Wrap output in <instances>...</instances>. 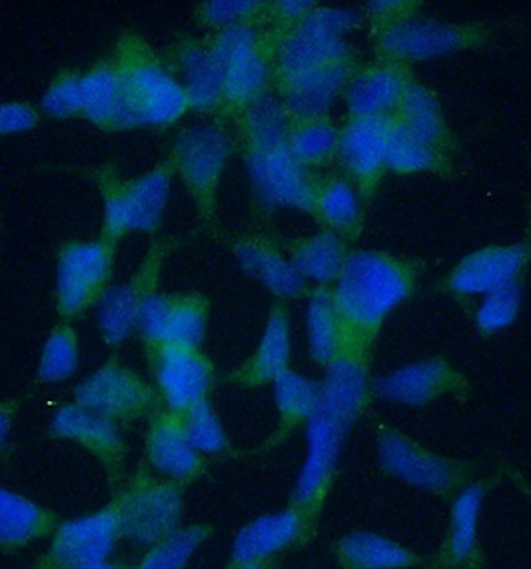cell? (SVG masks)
I'll use <instances>...</instances> for the list:
<instances>
[{
    "label": "cell",
    "instance_id": "1",
    "mask_svg": "<svg viewBox=\"0 0 531 569\" xmlns=\"http://www.w3.org/2000/svg\"><path fill=\"white\" fill-rule=\"evenodd\" d=\"M332 290L344 328V352L370 353L378 330L410 298L413 270L400 258L378 250H355Z\"/></svg>",
    "mask_w": 531,
    "mask_h": 569
},
{
    "label": "cell",
    "instance_id": "2",
    "mask_svg": "<svg viewBox=\"0 0 531 569\" xmlns=\"http://www.w3.org/2000/svg\"><path fill=\"white\" fill-rule=\"evenodd\" d=\"M138 127L170 128L190 110L187 90L137 32H124L110 57Z\"/></svg>",
    "mask_w": 531,
    "mask_h": 569
},
{
    "label": "cell",
    "instance_id": "3",
    "mask_svg": "<svg viewBox=\"0 0 531 569\" xmlns=\"http://www.w3.org/2000/svg\"><path fill=\"white\" fill-rule=\"evenodd\" d=\"M119 508L120 538L148 550L182 526L184 488L138 466L120 490L112 493Z\"/></svg>",
    "mask_w": 531,
    "mask_h": 569
},
{
    "label": "cell",
    "instance_id": "4",
    "mask_svg": "<svg viewBox=\"0 0 531 569\" xmlns=\"http://www.w3.org/2000/svg\"><path fill=\"white\" fill-rule=\"evenodd\" d=\"M375 440L378 463L385 476L440 500L452 501L475 476L473 461L453 460L432 452L385 423L378 428Z\"/></svg>",
    "mask_w": 531,
    "mask_h": 569
},
{
    "label": "cell",
    "instance_id": "5",
    "mask_svg": "<svg viewBox=\"0 0 531 569\" xmlns=\"http://www.w3.org/2000/svg\"><path fill=\"white\" fill-rule=\"evenodd\" d=\"M358 27L350 9L315 7L302 22L285 30L275 42L274 79L340 62H352L344 37Z\"/></svg>",
    "mask_w": 531,
    "mask_h": 569
},
{
    "label": "cell",
    "instance_id": "6",
    "mask_svg": "<svg viewBox=\"0 0 531 569\" xmlns=\"http://www.w3.org/2000/svg\"><path fill=\"white\" fill-rule=\"evenodd\" d=\"M117 244L99 240H69L57 254V312L72 322L99 306L109 292Z\"/></svg>",
    "mask_w": 531,
    "mask_h": 569
},
{
    "label": "cell",
    "instance_id": "7",
    "mask_svg": "<svg viewBox=\"0 0 531 569\" xmlns=\"http://www.w3.org/2000/svg\"><path fill=\"white\" fill-rule=\"evenodd\" d=\"M232 150V138L217 124L187 128L172 144L170 157L177 174L204 222H212L217 214L218 188Z\"/></svg>",
    "mask_w": 531,
    "mask_h": 569
},
{
    "label": "cell",
    "instance_id": "8",
    "mask_svg": "<svg viewBox=\"0 0 531 569\" xmlns=\"http://www.w3.org/2000/svg\"><path fill=\"white\" fill-rule=\"evenodd\" d=\"M350 428V423L342 422L320 406L310 422L305 423L308 450L288 503L314 523L320 520L325 501L338 480V461Z\"/></svg>",
    "mask_w": 531,
    "mask_h": 569
},
{
    "label": "cell",
    "instance_id": "9",
    "mask_svg": "<svg viewBox=\"0 0 531 569\" xmlns=\"http://www.w3.org/2000/svg\"><path fill=\"white\" fill-rule=\"evenodd\" d=\"M74 403L114 422H138L162 410L154 386L119 358H110L74 388Z\"/></svg>",
    "mask_w": 531,
    "mask_h": 569
},
{
    "label": "cell",
    "instance_id": "10",
    "mask_svg": "<svg viewBox=\"0 0 531 569\" xmlns=\"http://www.w3.org/2000/svg\"><path fill=\"white\" fill-rule=\"evenodd\" d=\"M120 540L119 508L110 498L94 513L62 521L50 536L47 551L30 569H94L110 560Z\"/></svg>",
    "mask_w": 531,
    "mask_h": 569
},
{
    "label": "cell",
    "instance_id": "11",
    "mask_svg": "<svg viewBox=\"0 0 531 569\" xmlns=\"http://www.w3.org/2000/svg\"><path fill=\"white\" fill-rule=\"evenodd\" d=\"M177 238H160L150 246L137 274L124 284L110 286L109 292L97 306L100 336L109 348H120L137 335L138 312L148 296L158 290V280L168 252L177 248Z\"/></svg>",
    "mask_w": 531,
    "mask_h": 569
},
{
    "label": "cell",
    "instance_id": "12",
    "mask_svg": "<svg viewBox=\"0 0 531 569\" xmlns=\"http://www.w3.org/2000/svg\"><path fill=\"white\" fill-rule=\"evenodd\" d=\"M244 158L250 184L260 207L314 212L318 182L312 172L290 154L288 147L244 150Z\"/></svg>",
    "mask_w": 531,
    "mask_h": 569
},
{
    "label": "cell",
    "instance_id": "13",
    "mask_svg": "<svg viewBox=\"0 0 531 569\" xmlns=\"http://www.w3.org/2000/svg\"><path fill=\"white\" fill-rule=\"evenodd\" d=\"M148 368L162 406L178 416H184L198 403L210 400L217 382L214 362L202 352V348L162 346L148 362Z\"/></svg>",
    "mask_w": 531,
    "mask_h": 569
},
{
    "label": "cell",
    "instance_id": "14",
    "mask_svg": "<svg viewBox=\"0 0 531 569\" xmlns=\"http://www.w3.org/2000/svg\"><path fill=\"white\" fill-rule=\"evenodd\" d=\"M49 438L77 443L87 450L107 471L112 493L120 490L124 483V461L129 448L120 432L119 422L87 410L79 403H62L50 420Z\"/></svg>",
    "mask_w": 531,
    "mask_h": 569
},
{
    "label": "cell",
    "instance_id": "15",
    "mask_svg": "<svg viewBox=\"0 0 531 569\" xmlns=\"http://www.w3.org/2000/svg\"><path fill=\"white\" fill-rule=\"evenodd\" d=\"M315 528L318 523L290 503L284 510L264 513L238 530L227 568L275 561L280 553L312 540Z\"/></svg>",
    "mask_w": 531,
    "mask_h": 569
},
{
    "label": "cell",
    "instance_id": "16",
    "mask_svg": "<svg viewBox=\"0 0 531 569\" xmlns=\"http://www.w3.org/2000/svg\"><path fill=\"white\" fill-rule=\"evenodd\" d=\"M472 29L442 22V20L408 19L385 24L378 34V52L385 62L405 64L418 60H430L450 54L472 44Z\"/></svg>",
    "mask_w": 531,
    "mask_h": 569
},
{
    "label": "cell",
    "instance_id": "17",
    "mask_svg": "<svg viewBox=\"0 0 531 569\" xmlns=\"http://www.w3.org/2000/svg\"><path fill=\"white\" fill-rule=\"evenodd\" d=\"M470 383L445 358H425L380 376L374 393L385 402L422 408L443 396L465 398Z\"/></svg>",
    "mask_w": 531,
    "mask_h": 569
},
{
    "label": "cell",
    "instance_id": "18",
    "mask_svg": "<svg viewBox=\"0 0 531 569\" xmlns=\"http://www.w3.org/2000/svg\"><path fill=\"white\" fill-rule=\"evenodd\" d=\"M500 481L498 476L473 480L463 488L450 506L448 528L442 546L433 561L435 569H482L483 551L480 543V513L483 501Z\"/></svg>",
    "mask_w": 531,
    "mask_h": 569
},
{
    "label": "cell",
    "instance_id": "19",
    "mask_svg": "<svg viewBox=\"0 0 531 569\" xmlns=\"http://www.w3.org/2000/svg\"><path fill=\"white\" fill-rule=\"evenodd\" d=\"M144 453L150 470L182 488L200 480L208 470L207 458L188 440L182 418L167 408L148 420Z\"/></svg>",
    "mask_w": 531,
    "mask_h": 569
},
{
    "label": "cell",
    "instance_id": "20",
    "mask_svg": "<svg viewBox=\"0 0 531 569\" xmlns=\"http://www.w3.org/2000/svg\"><path fill=\"white\" fill-rule=\"evenodd\" d=\"M530 258L528 246H488L465 256L448 276V288L458 296H488L518 284Z\"/></svg>",
    "mask_w": 531,
    "mask_h": 569
},
{
    "label": "cell",
    "instance_id": "21",
    "mask_svg": "<svg viewBox=\"0 0 531 569\" xmlns=\"http://www.w3.org/2000/svg\"><path fill=\"white\" fill-rule=\"evenodd\" d=\"M392 118H350L340 130L338 158L348 180L370 192L385 170Z\"/></svg>",
    "mask_w": 531,
    "mask_h": 569
},
{
    "label": "cell",
    "instance_id": "22",
    "mask_svg": "<svg viewBox=\"0 0 531 569\" xmlns=\"http://www.w3.org/2000/svg\"><path fill=\"white\" fill-rule=\"evenodd\" d=\"M170 69L187 90L190 110L198 114H222L224 74L207 40L184 39L178 42Z\"/></svg>",
    "mask_w": 531,
    "mask_h": 569
},
{
    "label": "cell",
    "instance_id": "23",
    "mask_svg": "<svg viewBox=\"0 0 531 569\" xmlns=\"http://www.w3.org/2000/svg\"><path fill=\"white\" fill-rule=\"evenodd\" d=\"M350 77L352 62H340L274 79V82L278 99L282 100L292 120H314L328 118V112L344 92Z\"/></svg>",
    "mask_w": 531,
    "mask_h": 569
},
{
    "label": "cell",
    "instance_id": "24",
    "mask_svg": "<svg viewBox=\"0 0 531 569\" xmlns=\"http://www.w3.org/2000/svg\"><path fill=\"white\" fill-rule=\"evenodd\" d=\"M372 382L368 372V356L342 352L325 366L324 380L320 382V408L352 423L364 413L372 398Z\"/></svg>",
    "mask_w": 531,
    "mask_h": 569
},
{
    "label": "cell",
    "instance_id": "25",
    "mask_svg": "<svg viewBox=\"0 0 531 569\" xmlns=\"http://www.w3.org/2000/svg\"><path fill=\"white\" fill-rule=\"evenodd\" d=\"M275 44L266 39L257 47L240 50L218 62L224 74V110L222 114H240L257 100L270 94L274 80Z\"/></svg>",
    "mask_w": 531,
    "mask_h": 569
},
{
    "label": "cell",
    "instance_id": "26",
    "mask_svg": "<svg viewBox=\"0 0 531 569\" xmlns=\"http://www.w3.org/2000/svg\"><path fill=\"white\" fill-rule=\"evenodd\" d=\"M292 358V336L290 318L284 305L272 306L266 320L264 335L258 342L257 350L247 362L238 366L227 376V382L240 388H262L282 378L290 368Z\"/></svg>",
    "mask_w": 531,
    "mask_h": 569
},
{
    "label": "cell",
    "instance_id": "27",
    "mask_svg": "<svg viewBox=\"0 0 531 569\" xmlns=\"http://www.w3.org/2000/svg\"><path fill=\"white\" fill-rule=\"evenodd\" d=\"M410 82L405 67L394 62L358 70L345 84V107L354 118H390Z\"/></svg>",
    "mask_w": 531,
    "mask_h": 569
},
{
    "label": "cell",
    "instance_id": "28",
    "mask_svg": "<svg viewBox=\"0 0 531 569\" xmlns=\"http://www.w3.org/2000/svg\"><path fill=\"white\" fill-rule=\"evenodd\" d=\"M340 569H418L430 566L422 553L375 531L355 530L332 541Z\"/></svg>",
    "mask_w": 531,
    "mask_h": 569
},
{
    "label": "cell",
    "instance_id": "29",
    "mask_svg": "<svg viewBox=\"0 0 531 569\" xmlns=\"http://www.w3.org/2000/svg\"><path fill=\"white\" fill-rule=\"evenodd\" d=\"M82 94L87 118L94 127L107 132H122L138 127V120L130 112L119 70L112 59H102L89 72L82 74Z\"/></svg>",
    "mask_w": 531,
    "mask_h": 569
},
{
    "label": "cell",
    "instance_id": "30",
    "mask_svg": "<svg viewBox=\"0 0 531 569\" xmlns=\"http://www.w3.org/2000/svg\"><path fill=\"white\" fill-rule=\"evenodd\" d=\"M60 516L19 491L0 486V551L12 556L34 541L50 538L59 528Z\"/></svg>",
    "mask_w": 531,
    "mask_h": 569
},
{
    "label": "cell",
    "instance_id": "31",
    "mask_svg": "<svg viewBox=\"0 0 531 569\" xmlns=\"http://www.w3.org/2000/svg\"><path fill=\"white\" fill-rule=\"evenodd\" d=\"M234 254L242 270L254 276L280 300L304 295L305 280L272 242L262 238H242L234 244Z\"/></svg>",
    "mask_w": 531,
    "mask_h": 569
},
{
    "label": "cell",
    "instance_id": "32",
    "mask_svg": "<svg viewBox=\"0 0 531 569\" xmlns=\"http://www.w3.org/2000/svg\"><path fill=\"white\" fill-rule=\"evenodd\" d=\"M174 174L177 167L172 157L168 154L160 164L148 170L147 174L124 180L129 200L130 232L157 234L167 212Z\"/></svg>",
    "mask_w": 531,
    "mask_h": 569
},
{
    "label": "cell",
    "instance_id": "33",
    "mask_svg": "<svg viewBox=\"0 0 531 569\" xmlns=\"http://www.w3.org/2000/svg\"><path fill=\"white\" fill-rule=\"evenodd\" d=\"M272 386H274L278 426L274 433L266 440L262 450H272L275 446L285 442L302 423L310 422L320 403V382H314L295 370H288Z\"/></svg>",
    "mask_w": 531,
    "mask_h": 569
},
{
    "label": "cell",
    "instance_id": "34",
    "mask_svg": "<svg viewBox=\"0 0 531 569\" xmlns=\"http://www.w3.org/2000/svg\"><path fill=\"white\" fill-rule=\"evenodd\" d=\"M348 246L340 234L322 230L314 236L300 238L290 244V260L305 282L320 288L334 284L348 258Z\"/></svg>",
    "mask_w": 531,
    "mask_h": 569
},
{
    "label": "cell",
    "instance_id": "35",
    "mask_svg": "<svg viewBox=\"0 0 531 569\" xmlns=\"http://www.w3.org/2000/svg\"><path fill=\"white\" fill-rule=\"evenodd\" d=\"M305 335L312 360L324 368L338 353L344 352V328L335 310L332 290L318 288L308 298Z\"/></svg>",
    "mask_w": 531,
    "mask_h": 569
},
{
    "label": "cell",
    "instance_id": "36",
    "mask_svg": "<svg viewBox=\"0 0 531 569\" xmlns=\"http://www.w3.org/2000/svg\"><path fill=\"white\" fill-rule=\"evenodd\" d=\"M292 122L294 120L282 100L266 94L238 114V132L244 142V150L280 148L288 142Z\"/></svg>",
    "mask_w": 531,
    "mask_h": 569
},
{
    "label": "cell",
    "instance_id": "37",
    "mask_svg": "<svg viewBox=\"0 0 531 569\" xmlns=\"http://www.w3.org/2000/svg\"><path fill=\"white\" fill-rule=\"evenodd\" d=\"M325 230L354 236L362 224V192L348 178H330L318 184L314 212Z\"/></svg>",
    "mask_w": 531,
    "mask_h": 569
},
{
    "label": "cell",
    "instance_id": "38",
    "mask_svg": "<svg viewBox=\"0 0 531 569\" xmlns=\"http://www.w3.org/2000/svg\"><path fill=\"white\" fill-rule=\"evenodd\" d=\"M214 531L217 526L204 521L180 526L174 533L144 550L134 569H187L194 553L214 536Z\"/></svg>",
    "mask_w": 531,
    "mask_h": 569
},
{
    "label": "cell",
    "instance_id": "39",
    "mask_svg": "<svg viewBox=\"0 0 531 569\" xmlns=\"http://www.w3.org/2000/svg\"><path fill=\"white\" fill-rule=\"evenodd\" d=\"M398 122L408 128L412 134L422 138L423 142L442 148L448 130L443 120L442 107L432 90L418 82H410L403 92L402 102L398 107Z\"/></svg>",
    "mask_w": 531,
    "mask_h": 569
},
{
    "label": "cell",
    "instance_id": "40",
    "mask_svg": "<svg viewBox=\"0 0 531 569\" xmlns=\"http://www.w3.org/2000/svg\"><path fill=\"white\" fill-rule=\"evenodd\" d=\"M338 144L340 130L328 118L294 120L285 142L290 154L308 170L324 167L338 157Z\"/></svg>",
    "mask_w": 531,
    "mask_h": 569
},
{
    "label": "cell",
    "instance_id": "41",
    "mask_svg": "<svg viewBox=\"0 0 531 569\" xmlns=\"http://www.w3.org/2000/svg\"><path fill=\"white\" fill-rule=\"evenodd\" d=\"M210 302L200 292L172 295V305L168 312L167 336L162 346H182V348H202L207 338Z\"/></svg>",
    "mask_w": 531,
    "mask_h": 569
},
{
    "label": "cell",
    "instance_id": "42",
    "mask_svg": "<svg viewBox=\"0 0 531 569\" xmlns=\"http://www.w3.org/2000/svg\"><path fill=\"white\" fill-rule=\"evenodd\" d=\"M79 335L70 322L60 320L59 325L50 330L49 338L44 340V346H42L39 368H37V382H67L79 370Z\"/></svg>",
    "mask_w": 531,
    "mask_h": 569
},
{
    "label": "cell",
    "instance_id": "43",
    "mask_svg": "<svg viewBox=\"0 0 531 569\" xmlns=\"http://www.w3.org/2000/svg\"><path fill=\"white\" fill-rule=\"evenodd\" d=\"M440 164H442L440 148L423 142L422 138L415 137L392 118L388 152H385V170H392L395 174H418V172L435 170Z\"/></svg>",
    "mask_w": 531,
    "mask_h": 569
},
{
    "label": "cell",
    "instance_id": "44",
    "mask_svg": "<svg viewBox=\"0 0 531 569\" xmlns=\"http://www.w3.org/2000/svg\"><path fill=\"white\" fill-rule=\"evenodd\" d=\"M92 178L99 184L102 197V232L100 238L119 246L124 236L130 234L129 200L127 187L120 178L119 168L104 164L92 172Z\"/></svg>",
    "mask_w": 531,
    "mask_h": 569
},
{
    "label": "cell",
    "instance_id": "45",
    "mask_svg": "<svg viewBox=\"0 0 531 569\" xmlns=\"http://www.w3.org/2000/svg\"><path fill=\"white\" fill-rule=\"evenodd\" d=\"M180 418L184 423L188 440L198 453L207 458V456H224L230 452L227 430L210 400L198 403Z\"/></svg>",
    "mask_w": 531,
    "mask_h": 569
},
{
    "label": "cell",
    "instance_id": "46",
    "mask_svg": "<svg viewBox=\"0 0 531 569\" xmlns=\"http://www.w3.org/2000/svg\"><path fill=\"white\" fill-rule=\"evenodd\" d=\"M40 110L47 117L57 118V120L82 117V110H84L82 74L74 70L59 72L40 100Z\"/></svg>",
    "mask_w": 531,
    "mask_h": 569
},
{
    "label": "cell",
    "instance_id": "47",
    "mask_svg": "<svg viewBox=\"0 0 531 569\" xmlns=\"http://www.w3.org/2000/svg\"><path fill=\"white\" fill-rule=\"evenodd\" d=\"M522 305L520 284L508 286L498 292L485 296L475 312V325L483 336L502 332L515 322Z\"/></svg>",
    "mask_w": 531,
    "mask_h": 569
},
{
    "label": "cell",
    "instance_id": "48",
    "mask_svg": "<svg viewBox=\"0 0 531 569\" xmlns=\"http://www.w3.org/2000/svg\"><path fill=\"white\" fill-rule=\"evenodd\" d=\"M266 14V2L257 0H210L200 4L197 17L204 27L214 29V32L234 24L257 22Z\"/></svg>",
    "mask_w": 531,
    "mask_h": 569
},
{
    "label": "cell",
    "instance_id": "49",
    "mask_svg": "<svg viewBox=\"0 0 531 569\" xmlns=\"http://www.w3.org/2000/svg\"><path fill=\"white\" fill-rule=\"evenodd\" d=\"M172 305V295H162V292H152L140 306L138 312L137 335L144 343V353L147 362H150L158 350L164 343L167 336L168 312Z\"/></svg>",
    "mask_w": 531,
    "mask_h": 569
},
{
    "label": "cell",
    "instance_id": "50",
    "mask_svg": "<svg viewBox=\"0 0 531 569\" xmlns=\"http://www.w3.org/2000/svg\"><path fill=\"white\" fill-rule=\"evenodd\" d=\"M39 122V110L27 102H0V137L30 132Z\"/></svg>",
    "mask_w": 531,
    "mask_h": 569
},
{
    "label": "cell",
    "instance_id": "51",
    "mask_svg": "<svg viewBox=\"0 0 531 569\" xmlns=\"http://www.w3.org/2000/svg\"><path fill=\"white\" fill-rule=\"evenodd\" d=\"M314 9V2H305V0H278V2L266 4V14L274 20L275 24L282 29V34H284L285 30H290L298 22H302Z\"/></svg>",
    "mask_w": 531,
    "mask_h": 569
},
{
    "label": "cell",
    "instance_id": "52",
    "mask_svg": "<svg viewBox=\"0 0 531 569\" xmlns=\"http://www.w3.org/2000/svg\"><path fill=\"white\" fill-rule=\"evenodd\" d=\"M408 2H394V0H388V2H372L370 4V14L374 17L375 22L380 24V29L385 24H392L395 20L408 19L412 17V10Z\"/></svg>",
    "mask_w": 531,
    "mask_h": 569
},
{
    "label": "cell",
    "instance_id": "53",
    "mask_svg": "<svg viewBox=\"0 0 531 569\" xmlns=\"http://www.w3.org/2000/svg\"><path fill=\"white\" fill-rule=\"evenodd\" d=\"M20 398H7V400H0V453L7 448L9 443V436L12 432V423L14 418L20 410Z\"/></svg>",
    "mask_w": 531,
    "mask_h": 569
},
{
    "label": "cell",
    "instance_id": "54",
    "mask_svg": "<svg viewBox=\"0 0 531 569\" xmlns=\"http://www.w3.org/2000/svg\"><path fill=\"white\" fill-rule=\"evenodd\" d=\"M227 569H278L275 561H264V563H250V566H237V568Z\"/></svg>",
    "mask_w": 531,
    "mask_h": 569
},
{
    "label": "cell",
    "instance_id": "55",
    "mask_svg": "<svg viewBox=\"0 0 531 569\" xmlns=\"http://www.w3.org/2000/svg\"><path fill=\"white\" fill-rule=\"evenodd\" d=\"M94 569H134L130 568V566H122V563H114V561H104V563H100Z\"/></svg>",
    "mask_w": 531,
    "mask_h": 569
}]
</instances>
